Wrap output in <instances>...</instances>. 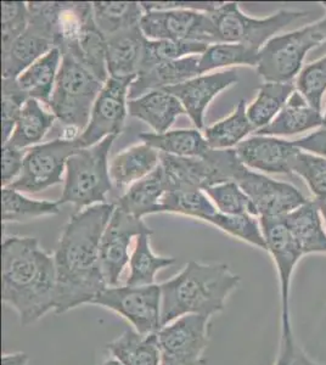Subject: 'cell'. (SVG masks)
<instances>
[{"label":"cell","instance_id":"obj_1","mask_svg":"<svg viewBox=\"0 0 326 365\" xmlns=\"http://www.w3.org/2000/svg\"><path fill=\"white\" fill-rule=\"evenodd\" d=\"M115 204H99L77 211L63 227L55 250L58 275L55 314L91 304L106 287L100 262L103 232Z\"/></svg>","mask_w":326,"mask_h":365},{"label":"cell","instance_id":"obj_2","mask_svg":"<svg viewBox=\"0 0 326 365\" xmlns=\"http://www.w3.org/2000/svg\"><path fill=\"white\" fill-rule=\"evenodd\" d=\"M58 275L54 255L37 239L5 237L1 244V302L24 327L55 312Z\"/></svg>","mask_w":326,"mask_h":365},{"label":"cell","instance_id":"obj_3","mask_svg":"<svg viewBox=\"0 0 326 365\" xmlns=\"http://www.w3.org/2000/svg\"><path fill=\"white\" fill-rule=\"evenodd\" d=\"M240 282L241 277L224 263H186L173 278L160 284L162 327L190 314L212 319L225 309Z\"/></svg>","mask_w":326,"mask_h":365},{"label":"cell","instance_id":"obj_4","mask_svg":"<svg viewBox=\"0 0 326 365\" xmlns=\"http://www.w3.org/2000/svg\"><path fill=\"white\" fill-rule=\"evenodd\" d=\"M55 46L105 83L108 79L106 38L96 27L93 3H61Z\"/></svg>","mask_w":326,"mask_h":365},{"label":"cell","instance_id":"obj_5","mask_svg":"<svg viewBox=\"0 0 326 365\" xmlns=\"http://www.w3.org/2000/svg\"><path fill=\"white\" fill-rule=\"evenodd\" d=\"M117 135L105 138L96 145L82 148L70 156L58 205L72 204L76 212L94 205L108 204L112 190L108 154Z\"/></svg>","mask_w":326,"mask_h":365},{"label":"cell","instance_id":"obj_6","mask_svg":"<svg viewBox=\"0 0 326 365\" xmlns=\"http://www.w3.org/2000/svg\"><path fill=\"white\" fill-rule=\"evenodd\" d=\"M326 42V16L272 38L258 53L257 72L265 82L293 83L310 50Z\"/></svg>","mask_w":326,"mask_h":365},{"label":"cell","instance_id":"obj_7","mask_svg":"<svg viewBox=\"0 0 326 365\" xmlns=\"http://www.w3.org/2000/svg\"><path fill=\"white\" fill-rule=\"evenodd\" d=\"M103 84L76 60L62 56L54 91L48 105L50 113H54L65 127L82 133L89 123L91 108Z\"/></svg>","mask_w":326,"mask_h":365},{"label":"cell","instance_id":"obj_8","mask_svg":"<svg viewBox=\"0 0 326 365\" xmlns=\"http://www.w3.org/2000/svg\"><path fill=\"white\" fill-rule=\"evenodd\" d=\"M29 24L11 46L3 49V78L16 79L32 63L56 48L55 36L61 3L31 1Z\"/></svg>","mask_w":326,"mask_h":365},{"label":"cell","instance_id":"obj_9","mask_svg":"<svg viewBox=\"0 0 326 365\" xmlns=\"http://www.w3.org/2000/svg\"><path fill=\"white\" fill-rule=\"evenodd\" d=\"M211 16L218 32L219 43L250 46L260 51L265 43L293 22L310 16L307 11L281 9L267 17H250L241 11L239 3H222Z\"/></svg>","mask_w":326,"mask_h":365},{"label":"cell","instance_id":"obj_10","mask_svg":"<svg viewBox=\"0 0 326 365\" xmlns=\"http://www.w3.org/2000/svg\"><path fill=\"white\" fill-rule=\"evenodd\" d=\"M93 306L105 308L127 320L133 330L149 335L162 328V292L160 284L146 287H108Z\"/></svg>","mask_w":326,"mask_h":365},{"label":"cell","instance_id":"obj_11","mask_svg":"<svg viewBox=\"0 0 326 365\" xmlns=\"http://www.w3.org/2000/svg\"><path fill=\"white\" fill-rule=\"evenodd\" d=\"M78 149L77 140L62 138L29 148L20 175L9 187L22 194H36L60 184L67 160Z\"/></svg>","mask_w":326,"mask_h":365},{"label":"cell","instance_id":"obj_12","mask_svg":"<svg viewBox=\"0 0 326 365\" xmlns=\"http://www.w3.org/2000/svg\"><path fill=\"white\" fill-rule=\"evenodd\" d=\"M141 29L151 41L219 43L218 32L211 14L189 9L146 11L141 17Z\"/></svg>","mask_w":326,"mask_h":365},{"label":"cell","instance_id":"obj_13","mask_svg":"<svg viewBox=\"0 0 326 365\" xmlns=\"http://www.w3.org/2000/svg\"><path fill=\"white\" fill-rule=\"evenodd\" d=\"M250 197L260 218H280L307 204L310 199L297 187L250 170L241 162L234 180Z\"/></svg>","mask_w":326,"mask_h":365},{"label":"cell","instance_id":"obj_14","mask_svg":"<svg viewBox=\"0 0 326 365\" xmlns=\"http://www.w3.org/2000/svg\"><path fill=\"white\" fill-rule=\"evenodd\" d=\"M134 79L108 77L93 105L89 123L77 139L81 149L122 133L128 116L129 88Z\"/></svg>","mask_w":326,"mask_h":365},{"label":"cell","instance_id":"obj_15","mask_svg":"<svg viewBox=\"0 0 326 365\" xmlns=\"http://www.w3.org/2000/svg\"><path fill=\"white\" fill-rule=\"evenodd\" d=\"M210 318L184 316L157 331L162 361L173 365H203L210 344Z\"/></svg>","mask_w":326,"mask_h":365},{"label":"cell","instance_id":"obj_16","mask_svg":"<svg viewBox=\"0 0 326 365\" xmlns=\"http://www.w3.org/2000/svg\"><path fill=\"white\" fill-rule=\"evenodd\" d=\"M144 234L153 235V230L143 218L115 208L100 244L101 269L108 287L120 285L121 277L131 259L129 249L132 240Z\"/></svg>","mask_w":326,"mask_h":365},{"label":"cell","instance_id":"obj_17","mask_svg":"<svg viewBox=\"0 0 326 365\" xmlns=\"http://www.w3.org/2000/svg\"><path fill=\"white\" fill-rule=\"evenodd\" d=\"M267 252L277 267L280 284L281 319L290 318V289L295 268L303 257V253L290 232L284 218H260Z\"/></svg>","mask_w":326,"mask_h":365},{"label":"cell","instance_id":"obj_18","mask_svg":"<svg viewBox=\"0 0 326 365\" xmlns=\"http://www.w3.org/2000/svg\"><path fill=\"white\" fill-rule=\"evenodd\" d=\"M245 166L265 175H293V163L301 150L293 141L255 134L235 148Z\"/></svg>","mask_w":326,"mask_h":365},{"label":"cell","instance_id":"obj_19","mask_svg":"<svg viewBox=\"0 0 326 365\" xmlns=\"http://www.w3.org/2000/svg\"><path fill=\"white\" fill-rule=\"evenodd\" d=\"M238 72L235 70H225L210 75H200L184 83L165 88L163 91L173 94L182 103L183 108L194 123L195 128L203 129L205 125V115L212 100L222 91L238 84Z\"/></svg>","mask_w":326,"mask_h":365},{"label":"cell","instance_id":"obj_20","mask_svg":"<svg viewBox=\"0 0 326 365\" xmlns=\"http://www.w3.org/2000/svg\"><path fill=\"white\" fill-rule=\"evenodd\" d=\"M146 39L141 25L133 26L106 38L108 77L136 78Z\"/></svg>","mask_w":326,"mask_h":365},{"label":"cell","instance_id":"obj_21","mask_svg":"<svg viewBox=\"0 0 326 365\" xmlns=\"http://www.w3.org/2000/svg\"><path fill=\"white\" fill-rule=\"evenodd\" d=\"M128 115L149 125L157 134L168 132L178 117L186 115L178 98L163 89L148 91L128 101Z\"/></svg>","mask_w":326,"mask_h":365},{"label":"cell","instance_id":"obj_22","mask_svg":"<svg viewBox=\"0 0 326 365\" xmlns=\"http://www.w3.org/2000/svg\"><path fill=\"white\" fill-rule=\"evenodd\" d=\"M198 63L200 55H193L170 63H160L151 70L139 73L129 88V100L144 96L148 91L174 87L198 77L200 76Z\"/></svg>","mask_w":326,"mask_h":365},{"label":"cell","instance_id":"obj_23","mask_svg":"<svg viewBox=\"0 0 326 365\" xmlns=\"http://www.w3.org/2000/svg\"><path fill=\"white\" fill-rule=\"evenodd\" d=\"M322 127V111L314 108L297 91H295L272 123L256 134L277 138L291 137L314 129L317 130Z\"/></svg>","mask_w":326,"mask_h":365},{"label":"cell","instance_id":"obj_24","mask_svg":"<svg viewBox=\"0 0 326 365\" xmlns=\"http://www.w3.org/2000/svg\"><path fill=\"white\" fill-rule=\"evenodd\" d=\"M165 192H168V184L161 165H158L149 175L129 187L113 204L129 215L143 218L161 213V200Z\"/></svg>","mask_w":326,"mask_h":365},{"label":"cell","instance_id":"obj_25","mask_svg":"<svg viewBox=\"0 0 326 365\" xmlns=\"http://www.w3.org/2000/svg\"><path fill=\"white\" fill-rule=\"evenodd\" d=\"M282 218L303 256L326 255V229L315 200H310Z\"/></svg>","mask_w":326,"mask_h":365},{"label":"cell","instance_id":"obj_26","mask_svg":"<svg viewBox=\"0 0 326 365\" xmlns=\"http://www.w3.org/2000/svg\"><path fill=\"white\" fill-rule=\"evenodd\" d=\"M106 351L120 365H162L156 334H141L128 329L106 344Z\"/></svg>","mask_w":326,"mask_h":365},{"label":"cell","instance_id":"obj_27","mask_svg":"<svg viewBox=\"0 0 326 365\" xmlns=\"http://www.w3.org/2000/svg\"><path fill=\"white\" fill-rule=\"evenodd\" d=\"M161 153L146 144L134 145L112 158L110 178L116 189L132 187L160 165Z\"/></svg>","mask_w":326,"mask_h":365},{"label":"cell","instance_id":"obj_28","mask_svg":"<svg viewBox=\"0 0 326 365\" xmlns=\"http://www.w3.org/2000/svg\"><path fill=\"white\" fill-rule=\"evenodd\" d=\"M61 61V51L54 48L24 71L17 77V83L29 98L38 100L41 104L49 105Z\"/></svg>","mask_w":326,"mask_h":365},{"label":"cell","instance_id":"obj_29","mask_svg":"<svg viewBox=\"0 0 326 365\" xmlns=\"http://www.w3.org/2000/svg\"><path fill=\"white\" fill-rule=\"evenodd\" d=\"M55 120L54 113L44 110L38 100L29 98L21 111L11 137L5 144L21 150L38 145L53 128Z\"/></svg>","mask_w":326,"mask_h":365},{"label":"cell","instance_id":"obj_30","mask_svg":"<svg viewBox=\"0 0 326 365\" xmlns=\"http://www.w3.org/2000/svg\"><path fill=\"white\" fill-rule=\"evenodd\" d=\"M141 139L161 154L178 158H203L210 151V146L200 129H175L165 133H141Z\"/></svg>","mask_w":326,"mask_h":365},{"label":"cell","instance_id":"obj_31","mask_svg":"<svg viewBox=\"0 0 326 365\" xmlns=\"http://www.w3.org/2000/svg\"><path fill=\"white\" fill-rule=\"evenodd\" d=\"M295 89L293 83L265 82L260 84L256 99L246 108L248 120L255 133L270 125L284 108Z\"/></svg>","mask_w":326,"mask_h":365},{"label":"cell","instance_id":"obj_32","mask_svg":"<svg viewBox=\"0 0 326 365\" xmlns=\"http://www.w3.org/2000/svg\"><path fill=\"white\" fill-rule=\"evenodd\" d=\"M246 103L240 100L234 111L205 129L203 137L212 150H230L240 145L255 132L246 113Z\"/></svg>","mask_w":326,"mask_h":365},{"label":"cell","instance_id":"obj_33","mask_svg":"<svg viewBox=\"0 0 326 365\" xmlns=\"http://www.w3.org/2000/svg\"><path fill=\"white\" fill-rule=\"evenodd\" d=\"M151 235H141L136 237V246L129 259L128 278L126 285L131 287H146L153 285L158 272L173 266L175 258L158 256L153 252L150 244Z\"/></svg>","mask_w":326,"mask_h":365},{"label":"cell","instance_id":"obj_34","mask_svg":"<svg viewBox=\"0 0 326 365\" xmlns=\"http://www.w3.org/2000/svg\"><path fill=\"white\" fill-rule=\"evenodd\" d=\"M141 3L136 1H94L93 15L103 37H111L123 29L141 25L144 16Z\"/></svg>","mask_w":326,"mask_h":365},{"label":"cell","instance_id":"obj_35","mask_svg":"<svg viewBox=\"0 0 326 365\" xmlns=\"http://www.w3.org/2000/svg\"><path fill=\"white\" fill-rule=\"evenodd\" d=\"M3 223H22L41 217L56 216L60 213L58 201L29 199L13 187H1Z\"/></svg>","mask_w":326,"mask_h":365},{"label":"cell","instance_id":"obj_36","mask_svg":"<svg viewBox=\"0 0 326 365\" xmlns=\"http://www.w3.org/2000/svg\"><path fill=\"white\" fill-rule=\"evenodd\" d=\"M257 50L250 46L233 43H215L210 44L203 54L200 55L198 71L205 75L210 71L231 66L257 67L258 63Z\"/></svg>","mask_w":326,"mask_h":365},{"label":"cell","instance_id":"obj_37","mask_svg":"<svg viewBox=\"0 0 326 365\" xmlns=\"http://www.w3.org/2000/svg\"><path fill=\"white\" fill-rule=\"evenodd\" d=\"M210 44L198 42H182V41H151L146 39L143 58H141V70L139 73L151 70L153 67L160 63H170L175 60L193 56V55H201ZM138 73V75H139Z\"/></svg>","mask_w":326,"mask_h":365},{"label":"cell","instance_id":"obj_38","mask_svg":"<svg viewBox=\"0 0 326 365\" xmlns=\"http://www.w3.org/2000/svg\"><path fill=\"white\" fill-rule=\"evenodd\" d=\"M217 208L201 189H179L165 192L161 200V213H177L205 220L217 213Z\"/></svg>","mask_w":326,"mask_h":365},{"label":"cell","instance_id":"obj_39","mask_svg":"<svg viewBox=\"0 0 326 365\" xmlns=\"http://www.w3.org/2000/svg\"><path fill=\"white\" fill-rule=\"evenodd\" d=\"M203 222L210 223L230 237L244 241L248 245L267 251V242L257 217L251 215H224L217 212L207 217Z\"/></svg>","mask_w":326,"mask_h":365},{"label":"cell","instance_id":"obj_40","mask_svg":"<svg viewBox=\"0 0 326 365\" xmlns=\"http://www.w3.org/2000/svg\"><path fill=\"white\" fill-rule=\"evenodd\" d=\"M217 211L224 215H251L258 218L256 208L235 182H227L205 189Z\"/></svg>","mask_w":326,"mask_h":365},{"label":"cell","instance_id":"obj_41","mask_svg":"<svg viewBox=\"0 0 326 365\" xmlns=\"http://www.w3.org/2000/svg\"><path fill=\"white\" fill-rule=\"evenodd\" d=\"M295 89L318 111L326 93V55L303 66L295 79Z\"/></svg>","mask_w":326,"mask_h":365},{"label":"cell","instance_id":"obj_42","mask_svg":"<svg viewBox=\"0 0 326 365\" xmlns=\"http://www.w3.org/2000/svg\"><path fill=\"white\" fill-rule=\"evenodd\" d=\"M293 175L306 182L314 200H326V158L301 150L293 163Z\"/></svg>","mask_w":326,"mask_h":365},{"label":"cell","instance_id":"obj_43","mask_svg":"<svg viewBox=\"0 0 326 365\" xmlns=\"http://www.w3.org/2000/svg\"><path fill=\"white\" fill-rule=\"evenodd\" d=\"M1 91V127L3 144H5L11 137L21 111L29 98L19 86L16 79L3 78Z\"/></svg>","mask_w":326,"mask_h":365},{"label":"cell","instance_id":"obj_44","mask_svg":"<svg viewBox=\"0 0 326 365\" xmlns=\"http://www.w3.org/2000/svg\"><path fill=\"white\" fill-rule=\"evenodd\" d=\"M29 24V10L24 1H1V50L11 46Z\"/></svg>","mask_w":326,"mask_h":365},{"label":"cell","instance_id":"obj_45","mask_svg":"<svg viewBox=\"0 0 326 365\" xmlns=\"http://www.w3.org/2000/svg\"><path fill=\"white\" fill-rule=\"evenodd\" d=\"M275 365H320L312 361L293 336L291 319L281 320V339Z\"/></svg>","mask_w":326,"mask_h":365},{"label":"cell","instance_id":"obj_46","mask_svg":"<svg viewBox=\"0 0 326 365\" xmlns=\"http://www.w3.org/2000/svg\"><path fill=\"white\" fill-rule=\"evenodd\" d=\"M27 150L17 149L10 144H3L1 155V187L11 185L20 175Z\"/></svg>","mask_w":326,"mask_h":365},{"label":"cell","instance_id":"obj_47","mask_svg":"<svg viewBox=\"0 0 326 365\" xmlns=\"http://www.w3.org/2000/svg\"><path fill=\"white\" fill-rule=\"evenodd\" d=\"M222 3L217 1H143L141 6L146 11H161L173 9H189L205 13H212L219 8Z\"/></svg>","mask_w":326,"mask_h":365},{"label":"cell","instance_id":"obj_48","mask_svg":"<svg viewBox=\"0 0 326 365\" xmlns=\"http://www.w3.org/2000/svg\"><path fill=\"white\" fill-rule=\"evenodd\" d=\"M298 149L310 154L318 155L326 158V128L314 130L312 133L305 137L300 138L297 140L293 141Z\"/></svg>","mask_w":326,"mask_h":365},{"label":"cell","instance_id":"obj_49","mask_svg":"<svg viewBox=\"0 0 326 365\" xmlns=\"http://www.w3.org/2000/svg\"><path fill=\"white\" fill-rule=\"evenodd\" d=\"M29 354L25 352L3 353L1 365H29Z\"/></svg>","mask_w":326,"mask_h":365},{"label":"cell","instance_id":"obj_50","mask_svg":"<svg viewBox=\"0 0 326 365\" xmlns=\"http://www.w3.org/2000/svg\"><path fill=\"white\" fill-rule=\"evenodd\" d=\"M315 201L318 204L319 212H320V216H322L326 229V200H315Z\"/></svg>","mask_w":326,"mask_h":365},{"label":"cell","instance_id":"obj_51","mask_svg":"<svg viewBox=\"0 0 326 365\" xmlns=\"http://www.w3.org/2000/svg\"><path fill=\"white\" fill-rule=\"evenodd\" d=\"M96 365H120L115 359H112V358H108V359H105V361H101L99 364Z\"/></svg>","mask_w":326,"mask_h":365},{"label":"cell","instance_id":"obj_52","mask_svg":"<svg viewBox=\"0 0 326 365\" xmlns=\"http://www.w3.org/2000/svg\"><path fill=\"white\" fill-rule=\"evenodd\" d=\"M322 127H325L326 128V108L325 111H324V115H322Z\"/></svg>","mask_w":326,"mask_h":365},{"label":"cell","instance_id":"obj_53","mask_svg":"<svg viewBox=\"0 0 326 365\" xmlns=\"http://www.w3.org/2000/svg\"><path fill=\"white\" fill-rule=\"evenodd\" d=\"M162 365H173V364H170V363H168V361H162Z\"/></svg>","mask_w":326,"mask_h":365},{"label":"cell","instance_id":"obj_54","mask_svg":"<svg viewBox=\"0 0 326 365\" xmlns=\"http://www.w3.org/2000/svg\"><path fill=\"white\" fill-rule=\"evenodd\" d=\"M320 4H322V8L325 9V10H326V1H322V3H320Z\"/></svg>","mask_w":326,"mask_h":365}]
</instances>
